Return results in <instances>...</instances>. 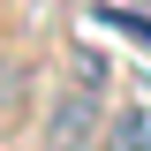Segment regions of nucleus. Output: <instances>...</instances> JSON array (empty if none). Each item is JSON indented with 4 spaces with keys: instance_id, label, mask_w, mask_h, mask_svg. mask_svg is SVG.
<instances>
[{
    "instance_id": "obj_3",
    "label": "nucleus",
    "mask_w": 151,
    "mask_h": 151,
    "mask_svg": "<svg viewBox=\"0 0 151 151\" xmlns=\"http://www.w3.org/2000/svg\"><path fill=\"white\" fill-rule=\"evenodd\" d=\"M144 8H151V0H144Z\"/></svg>"
},
{
    "instance_id": "obj_1",
    "label": "nucleus",
    "mask_w": 151,
    "mask_h": 151,
    "mask_svg": "<svg viewBox=\"0 0 151 151\" xmlns=\"http://www.w3.org/2000/svg\"><path fill=\"white\" fill-rule=\"evenodd\" d=\"M91 83H98V60H83V83H76V91L60 98L53 113H45V151H83L91 136H106V121H98V98H91Z\"/></svg>"
},
{
    "instance_id": "obj_2",
    "label": "nucleus",
    "mask_w": 151,
    "mask_h": 151,
    "mask_svg": "<svg viewBox=\"0 0 151 151\" xmlns=\"http://www.w3.org/2000/svg\"><path fill=\"white\" fill-rule=\"evenodd\" d=\"M98 151H151V106H121L98 136Z\"/></svg>"
}]
</instances>
